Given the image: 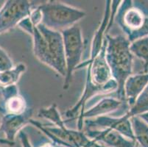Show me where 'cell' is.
<instances>
[{"instance_id":"cell-1","label":"cell","mask_w":148,"mask_h":147,"mask_svg":"<svg viewBox=\"0 0 148 147\" xmlns=\"http://www.w3.org/2000/svg\"><path fill=\"white\" fill-rule=\"evenodd\" d=\"M28 34L33 38V53L36 58L65 77L66 62L61 32L40 24L33 26Z\"/></svg>"},{"instance_id":"cell-2","label":"cell","mask_w":148,"mask_h":147,"mask_svg":"<svg viewBox=\"0 0 148 147\" xmlns=\"http://www.w3.org/2000/svg\"><path fill=\"white\" fill-rule=\"evenodd\" d=\"M106 40V58L113 79L117 84V90L116 91L117 99L125 101L124 85L131 75L133 68V54L130 51V43L127 38L121 35L111 36L108 34Z\"/></svg>"},{"instance_id":"cell-3","label":"cell","mask_w":148,"mask_h":147,"mask_svg":"<svg viewBox=\"0 0 148 147\" xmlns=\"http://www.w3.org/2000/svg\"><path fill=\"white\" fill-rule=\"evenodd\" d=\"M38 7L42 16L41 24L59 32L76 25L86 16L84 10L58 1H48Z\"/></svg>"},{"instance_id":"cell-4","label":"cell","mask_w":148,"mask_h":147,"mask_svg":"<svg viewBox=\"0 0 148 147\" xmlns=\"http://www.w3.org/2000/svg\"><path fill=\"white\" fill-rule=\"evenodd\" d=\"M60 32L64 41L66 62V76L63 89L68 90L72 83L74 71L82 63L84 42L81 28L79 26L74 25Z\"/></svg>"},{"instance_id":"cell-5","label":"cell","mask_w":148,"mask_h":147,"mask_svg":"<svg viewBox=\"0 0 148 147\" xmlns=\"http://www.w3.org/2000/svg\"><path fill=\"white\" fill-rule=\"evenodd\" d=\"M29 124L39 129L49 137L54 144L63 147H96L97 143L89 139L83 131L73 130L66 126H45L33 118Z\"/></svg>"},{"instance_id":"cell-6","label":"cell","mask_w":148,"mask_h":147,"mask_svg":"<svg viewBox=\"0 0 148 147\" xmlns=\"http://www.w3.org/2000/svg\"><path fill=\"white\" fill-rule=\"evenodd\" d=\"M131 43L134 36L142 29L146 18L142 10L133 6L131 1H122L116 13L115 19Z\"/></svg>"},{"instance_id":"cell-7","label":"cell","mask_w":148,"mask_h":147,"mask_svg":"<svg viewBox=\"0 0 148 147\" xmlns=\"http://www.w3.org/2000/svg\"><path fill=\"white\" fill-rule=\"evenodd\" d=\"M33 5L27 0H9L0 8V34L8 31L29 16Z\"/></svg>"},{"instance_id":"cell-8","label":"cell","mask_w":148,"mask_h":147,"mask_svg":"<svg viewBox=\"0 0 148 147\" xmlns=\"http://www.w3.org/2000/svg\"><path fill=\"white\" fill-rule=\"evenodd\" d=\"M83 126L86 129H111L118 132L128 139L135 140L134 133L132 128L130 118L125 116L119 117H111L109 116H103L94 118L85 119Z\"/></svg>"},{"instance_id":"cell-9","label":"cell","mask_w":148,"mask_h":147,"mask_svg":"<svg viewBox=\"0 0 148 147\" xmlns=\"http://www.w3.org/2000/svg\"><path fill=\"white\" fill-rule=\"evenodd\" d=\"M129 105L125 101L120 100L114 97H104L94 106L89 109H86L83 114L78 117L77 129L79 131H83V122L85 119L108 116L121 109L126 108Z\"/></svg>"},{"instance_id":"cell-10","label":"cell","mask_w":148,"mask_h":147,"mask_svg":"<svg viewBox=\"0 0 148 147\" xmlns=\"http://www.w3.org/2000/svg\"><path fill=\"white\" fill-rule=\"evenodd\" d=\"M33 112V109L28 107L24 113L20 114H4L0 124V132L5 134V139L14 144L16 136L30 122Z\"/></svg>"},{"instance_id":"cell-11","label":"cell","mask_w":148,"mask_h":147,"mask_svg":"<svg viewBox=\"0 0 148 147\" xmlns=\"http://www.w3.org/2000/svg\"><path fill=\"white\" fill-rule=\"evenodd\" d=\"M84 133L89 139L108 147H135L134 141L114 129H86Z\"/></svg>"},{"instance_id":"cell-12","label":"cell","mask_w":148,"mask_h":147,"mask_svg":"<svg viewBox=\"0 0 148 147\" xmlns=\"http://www.w3.org/2000/svg\"><path fill=\"white\" fill-rule=\"evenodd\" d=\"M0 93L5 113L20 114L28 108L26 100L20 94L16 85L0 87Z\"/></svg>"},{"instance_id":"cell-13","label":"cell","mask_w":148,"mask_h":147,"mask_svg":"<svg viewBox=\"0 0 148 147\" xmlns=\"http://www.w3.org/2000/svg\"><path fill=\"white\" fill-rule=\"evenodd\" d=\"M148 85V74L130 76L124 85V96L130 107Z\"/></svg>"},{"instance_id":"cell-14","label":"cell","mask_w":148,"mask_h":147,"mask_svg":"<svg viewBox=\"0 0 148 147\" xmlns=\"http://www.w3.org/2000/svg\"><path fill=\"white\" fill-rule=\"evenodd\" d=\"M26 71V65L20 63L10 69L0 72V87L16 85L21 77Z\"/></svg>"},{"instance_id":"cell-15","label":"cell","mask_w":148,"mask_h":147,"mask_svg":"<svg viewBox=\"0 0 148 147\" xmlns=\"http://www.w3.org/2000/svg\"><path fill=\"white\" fill-rule=\"evenodd\" d=\"M134 137L142 147H148V125L138 116L130 118Z\"/></svg>"},{"instance_id":"cell-16","label":"cell","mask_w":148,"mask_h":147,"mask_svg":"<svg viewBox=\"0 0 148 147\" xmlns=\"http://www.w3.org/2000/svg\"><path fill=\"white\" fill-rule=\"evenodd\" d=\"M132 54L145 62V68H148V37L137 39L130 44Z\"/></svg>"},{"instance_id":"cell-17","label":"cell","mask_w":148,"mask_h":147,"mask_svg":"<svg viewBox=\"0 0 148 147\" xmlns=\"http://www.w3.org/2000/svg\"><path fill=\"white\" fill-rule=\"evenodd\" d=\"M38 116L49 120L54 124V126H61L66 124L65 120L62 118L59 113L56 104H52L49 107L41 108L38 111Z\"/></svg>"},{"instance_id":"cell-18","label":"cell","mask_w":148,"mask_h":147,"mask_svg":"<svg viewBox=\"0 0 148 147\" xmlns=\"http://www.w3.org/2000/svg\"><path fill=\"white\" fill-rule=\"evenodd\" d=\"M14 66L13 60L5 49L0 46V72L7 71Z\"/></svg>"},{"instance_id":"cell-19","label":"cell","mask_w":148,"mask_h":147,"mask_svg":"<svg viewBox=\"0 0 148 147\" xmlns=\"http://www.w3.org/2000/svg\"><path fill=\"white\" fill-rule=\"evenodd\" d=\"M18 137H19V140L20 141H21L22 147H33V146H32L30 141H29V137H28L27 133H25L23 129L18 133Z\"/></svg>"},{"instance_id":"cell-20","label":"cell","mask_w":148,"mask_h":147,"mask_svg":"<svg viewBox=\"0 0 148 147\" xmlns=\"http://www.w3.org/2000/svg\"><path fill=\"white\" fill-rule=\"evenodd\" d=\"M138 117H139L141 119L143 120L145 123L148 125V112L147 113H142V114H140V115L138 116Z\"/></svg>"},{"instance_id":"cell-21","label":"cell","mask_w":148,"mask_h":147,"mask_svg":"<svg viewBox=\"0 0 148 147\" xmlns=\"http://www.w3.org/2000/svg\"><path fill=\"white\" fill-rule=\"evenodd\" d=\"M0 144H7V145H9V146H13V143H10V141H8V140L6 139H3V138H1L0 139Z\"/></svg>"},{"instance_id":"cell-22","label":"cell","mask_w":148,"mask_h":147,"mask_svg":"<svg viewBox=\"0 0 148 147\" xmlns=\"http://www.w3.org/2000/svg\"><path fill=\"white\" fill-rule=\"evenodd\" d=\"M39 147H56V145L52 143V144H50V143H46V144H42L41 146Z\"/></svg>"},{"instance_id":"cell-23","label":"cell","mask_w":148,"mask_h":147,"mask_svg":"<svg viewBox=\"0 0 148 147\" xmlns=\"http://www.w3.org/2000/svg\"><path fill=\"white\" fill-rule=\"evenodd\" d=\"M0 113H1V114H2V115L5 114V109H4L3 104H2V101H0Z\"/></svg>"},{"instance_id":"cell-24","label":"cell","mask_w":148,"mask_h":147,"mask_svg":"<svg viewBox=\"0 0 148 147\" xmlns=\"http://www.w3.org/2000/svg\"><path fill=\"white\" fill-rule=\"evenodd\" d=\"M96 147H106V146H103V145H101V144L99 145V144H97V145L96 146Z\"/></svg>"}]
</instances>
